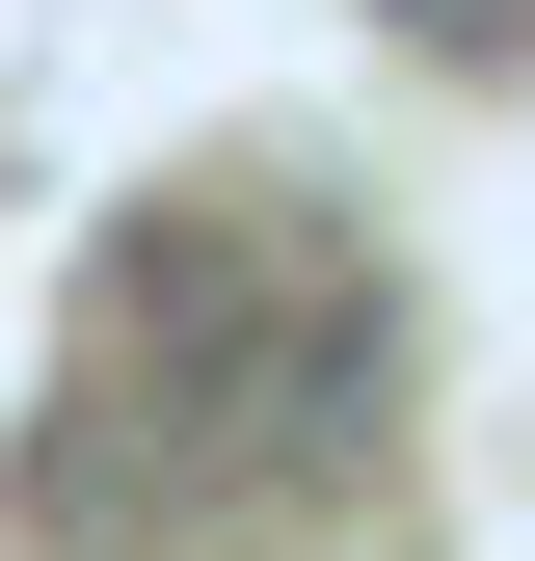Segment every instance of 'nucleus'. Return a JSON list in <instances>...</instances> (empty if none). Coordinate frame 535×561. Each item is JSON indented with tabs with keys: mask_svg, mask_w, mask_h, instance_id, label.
Listing matches in <instances>:
<instances>
[{
	"mask_svg": "<svg viewBox=\"0 0 535 561\" xmlns=\"http://www.w3.org/2000/svg\"><path fill=\"white\" fill-rule=\"evenodd\" d=\"M401 27H429V54H509V27H535V0H401Z\"/></svg>",
	"mask_w": 535,
	"mask_h": 561,
	"instance_id": "1",
	"label": "nucleus"
}]
</instances>
